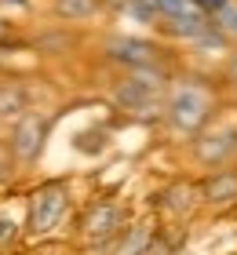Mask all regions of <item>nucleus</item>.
<instances>
[{
    "instance_id": "dca6fc26",
    "label": "nucleus",
    "mask_w": 237,
    "mask_h": 255,
    "mask_svg": "<svg viewBox=\"0 0 237 255\" xmlns=\"http://www.w3.org/2000/svg\"><path fill=\"white\" fill-rule=\"evenodd\" d=\"M153 7H157V18H179L186 11H194L190 0H153Z\"/></svg>"
},
{
    "instance_id": "f3484780",
    "label": "nucleus",
    "mask_w": 237,
    "mask_h": 255,
    "mask_svg": "<svg viewBox=\"0 0 237 255\" xmlns=\"http://www.w3.org/2000/svg\"><path fill=\"white\" fill-rule=\"evenodd\" d=\"M175 252H179L175 237H168L164 230H157V234H153V241L146 245V252H142V255H175Z\"/></svg>"
},
{
    "instance_id": "2eb2a0df",
    "label": "nucleus",
    "mask_w": 237,
    "mask_h": 255,
    "mask_svg": "<svg viewBox=\"0 0 237 255\" xmlns=\"http://www.w3.org/2000/svg\"><path fill=\"white\" fill-rule=\"evenodd\" d=\"M219 84H223V91H237V44H230V51L223 55Z\"/></svg>"
},
{
    "instance_id": "0eeeda50",
    "label": "nucleus",
    "mask_w": 237,
    "mask_h": 255,
    "mask_svg": "<svg viewBox=\"0 0 237 255\" xmlns=\"http://www.w3.org/2000/svg\"><path fill=\"white\" fill-rule=\"evenodd\" d=\"M201 208H205V197H201V179H172L164 182L153 197V212L168 215V219H194Z\"/></svg>"
},
{
    "instance_id": "9b49d317",
    "label": "nucleus",
    "mask_w": 237,
    "mask_h": 255,
    "mask_svg": "<svg viewBox=\"0 0 237 255\" xmlns=\"http://www.w3.org/2000/svg\"><path fill=\"white\" fill-rule=\"evenodd\" d=\"M106 11L102 0H51V15L58 22H88Z\"/></svg>"
},
{
    "instance_id": "ddd939ff",
    "label": "nucleus",
    "mask_w": 237,
    "mask_h": 255,
    "mask_svg": "<svg viewBox=\"0 0 237 255\" xmlns=\"http://www.w3.org/2000/svg\"><path fill=\"white\" fill-rule=\"evenodd\" d=\"M212 26H216L223 37H227L230 44H237V0H230V4H223L219 11H212Z\"/></svg>"
},
{
    "instance_id": "6e6552de",
    "label": "nucleus",
    "mask_w": 237,
    "mask_h": 255,
    "mask_svg": "<svg viewBox=\"0 0 237 255\" xmlns=\"http://www.w3.org/2000/svg\"><path fill=\"white\" fill-rule=\"evenodd\" d=\"M110 99H113V106L124 110V113H146V110H161V106H164V91L142 84V80L132 77V73H124V77L113 84Z\"/></svg>"
},
{
    "instance_id": "39448f33",
    "label": "nucleus",
    "mask_w": 237,
    "mask_h": 255,
    "mask_svg": "<svg viewBox=\"0 0 237 255\" xmlns=\"http://www.w3.org/2000/svg\"><path fill=\"white\" fill-rule=\"evenodd\" d=\"M47 117L44 113H33L26 110L18 121H11V131H7V153L11 160L18 164H37L40 153H44V142H47Z\"/></svg>"
},
{
    "instance_id": "6ab92c4d",
    "label": "nucleus",
    "mask_w": 237,
    "mask_h": 255,
    "mask_svg": "<svg viewBox=\"0 0 237 255\" xmlns=\"http://www.w3.org/2000/svg\"><path fill=\"white\" fill-rule=\"evenodd\" d=\"M190 4H194V7H201L205 15H212V11H219L223 4H230V0H190Z\"/></svg>"
},
{
    "instance_id": "4468645a",
    "label": "nucleus",
    "mask_w": 237,
    "mask_h": 255,
    "mask_svg": "<svg viewBox=\"0 0 237 255\" xmlns=\"http://www.w3.org/2000/svg\"><path fill=\"white\" fill-rule=\"evenodd\" d=\"M33 48H37L40 55H62V51L73 48V37H69V33H47V37L33 40Z\"/></svg>"
},
{
    "instance_id": "f8f14e48",
    "label": "nucleus",
    "mask_w": 237,
    "mask_h": 255,
    "mask_svg": "<svg viewBox=\"0 0 237 255\" xmlns=\"http://www.w3.org/2000/svg\"><path fill=\"white\" fill-rule=\"evenodd\" d=\"M29 110V91L26 84H18V80H4L0 84V121H18L22 113Z\"/></svg>"
},
{
    "instance_id": "423d86ee",
    "label": "nucleus",
    "mask_w": 237,
    "mask_h": 255,
    "mask_svg": "<svg viewBox=\"0 0 237 255\" xmlns=\"http://www.w3.org/2000/svg\"><path fill=\"white\" fill-rule=\"evenodd\" d=\"M102 59L121 66V69H135V66H150V62H164V48L157 40L146 37H128V33H113L102 40Z\"/></svg>"
},
{
    "instance_id": "a211bd4d",
    "label": "nucleus",
    "mask_w": 237,
    "mask_h": 255,
    "mask_svg": "<svg viewBox=\"0 0 237 255\" xmlns=\"http://www.w3.org/2000/svg\"><path fill=\"white\" fill-rule=\"evenodd\" d=\"M15 237H18V226L11 223L7 215H0V245H11Z\"/></svg>"
},
{
    "instance_id": "1a4fd4ad",
    "label": "nucleus",
    "mask_w": 237,
    "mask_h": 255,
    "mask_svg": "<svg viewBox=\"0 0 237 255\" xmlns=\"http://www.w3.org/2000/svg\"><path fill=\"white\" fill-rule=\"evenodd\" d=\"M201 197H205L208 212H230V208H237V168L223 164V168L205 171V179H201Z\"/></svg>"
},
{
    "instance_id": "9d476101",
    "label": "nucleus",
    "mask_w": 237,
    "mask_h": 255,
    "mask_svg": "<svg viewBox=\"0 0 237 255\" xmlns=\"http://www.w3.org/2000/svg\"><path fill=\"white\" fill-rule=\"evenodd\" d=\"M157 230H161V226H157V215H146V219H135V223H128L121 234H117V248H113V255H142Z\"/></svg>"
},
{
    "instance_id": "f03ea898",
    "label": "nucleus",
    "mask_w": 237,
    "mask_h": 255,
    "mask_svg": "<svg viewBox=\"0 0 237 255\" xmlns=\"http://www.w3.org/2000/svg\"><path fill=\"white\" fill-rule=\"evenodd\" d=\"M69 201H73V197H69V186L62 179L40 182V186L29 193V201H26V234L29 237H47L66 219Z\"/></svg>"
},
{
    "instance_id": "412c9836",
    "label": "nucleus",
    "mask_w": 237,
    "mask_h": 255,
    "mask_svg": "<svg viewBox=\"0 0 237 255\" xmlns=\"http://www.w3.org/2000/svg\"><path fill=\"white\" fill-rule=\"evenodd\" d=\"M40 255H62V252H40Z\"/></svg>"
},
{
    "instance_id": "7ed1b4c3",
    "label": "nucleus",
    "mask_w": 237,
    "mask_h": 255,
    "mask_svg": "<svg viewBox=\"0 0 237 255\" xmlns=\"http://www.w3.org/2000/svg\"><path fill=\"white\" fill-rule=\"evenodd\" d=\"M190 160L197 168H223V164H234L237 160V124L227 121H212L208 128H201L197 135H190V146H186Z\"/></svg>"
},
{
    "instance_id": "aec40b11",
    "label": "nucleus",
    "mask_w": 237,
    "mask_h": 255,
    "mask_svg": "<svg viewBox=\"0 0 237 255\" xmlns=\"http://www.w3.org/2000/svg\"><path fill=\"white\" fill-rule=\"evenodd\" d=\"M0 4H11V7H29L33 0H0Z\"/></svg>"
},
{
    "instance_id": "20e7f679",
    "label": "nucleus",
    "mask_w": 237,
    "mask_h": 255,
    "mask_svg": "<svg viewBox=\"0 0 237 255\" xmlns=\"http://www.w3.org/2000/svg\"><path fill=\"white\" fill-rule=\"evenodd\" d=\"M128 226V208L117 197H91L77 215V237L84 245L95 241H113Z\"/></svg>"
},
{
    "instance_id": "f257e3e1",
    "label": "nucleus",
    "mask_w": 237,
    "mask_h": 255,
    "mask_svg": "<svg viewBox=\"0 0 237 255\" xmlns=\"http://www.w3.org/2000/svg\"><path fill=\"white\" fill-rule=\"evenodd\" d=\"M219 106H223L219 77H216V84H212L208 77H197V73H175L168 91H164L161 117L179 138H190V135H197L201 128H208L216 121Z\"/></svg>"
}]
</instances>
